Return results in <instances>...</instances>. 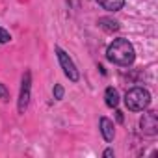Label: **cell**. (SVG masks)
Returning a JSON list of instances; mask_svg holds the SVG:
<instances>
[{
    "instance_id": "6da1fadb",
    "label": "cell",
    "mask_w": 158,
    "mask_h": 158,
    "mask_svg": "<svg viewBox=\"0 0 158 158\" xmlns=\"http://www.w3.org/2000/svg\"><path fill=\"white\" fill-rule=\"evenodd\" d=\"M106 58H108V61H112V63H115V65L128 67V65H132L134 60H136V50H134V47H132V43H130L128 39L119 37V39H114V41L108 45V48H106Z\"/></svg>"
},
{
    "instance_id": "7a4b0ae2",
    "label": "cell",
    "mask_w": 158,
    "mask_h": 158,
    "mask_svg": "<svg viewBox=\"0 0 158 158\" xmlns=\"http://www.w3.org/2000/svg\"><path fill=\"white\" fill-rule=\"evenodd\" d=\"M125 104L130 112H143L151 104V93L143 88H132L125 93Z\"/></svg>"
},
{
    "instance_id": "3957f363",
    "label": "cell",
    "mask_w": 158,
    "mask_h": 158,
    "mask_svg": "<svg viewBox=\"0 0 158 158\" xmlns=\"http://www.w3.org/2000/svg\"><path fill=\"white\" fill-rule=\"evenodd\" d=\"M56 54H58V61L65 73V76L69 78L71 82H78V78H80V74H78V69L74 65V61L69 58V54L61 48V47H56Z\"/></svg>"
},
{
    "instance_id": "277c9868",
    "label": "cell",
    "mask_w": 158,
    "mask_h": 158,
    "mask_svg": "<svg viewBox=\"0 0 158 158\" xmlns=\"http://www.w3.org/2000/svg\"><path fill=\"white\" fill-rule=\"evenodd\" d=\"M30 95H32V73L26 71L23 74V82H21V93H19V104H17L19 114L26 112V108L30 104Z\"/></svg>"
},
{
    "instance_id": "5b68a950",
    "label": "cell",
    "mask_w": 158,
    "mask_h": 158,
    "mask_svg": "<svg viewBox=\"0 0 158 158\" xmlns=\"http://www.w3.org/2000/svg\"><path fill=\"white\" fill-rule=\"evenodd\" d=\"M139 127H141L143 134L154 136L158 132V115H156V112H145L143 117L139 119Z\"/></svg>"
},
{
    "instance_id": "8992f818",
    "label": "cell",
    "mask_w": 158,
    "mask_h": 158,
    "mask_svg": "<svg viewBox=\"0 0 158 158\" xmlns=\"http://www.w3.org/2000/svg\"><path fill=\"white\" fill-rule=\"evenodd\" d=\"M99 128H101V134L104 138V141H114L115 138V127H114V121H110L108 117H101L99 121Z\"/></svg>"
},
{
    "instance_id": "52a82bcc",
    "label": "cell",
    "mask_w": 158,
    "mask_h": 158,
    "mask_svg": "<svg viewBox=\"0 0 158 158\" xmlns=\"http://www.w3.org/2000/svg\"><path fill=\"white\" fill-rule=\"evenodd\" d=\"M104 101H106V106H108V108H115V106L119 104V93H117V89L106 88V91H104Z\"/></svg>"
},
{
    "instance_id": "ba28073f",
    "label": "cell",
    "mask_w": 158,
    "mask_h": 158,
    "mask_svg": "<svg viewBox=\"0 0 158 158\" xmlns=\"http://www.w3.org/2000/svg\"><path fill=\"white\" fill-rule=\"evenodd\" d=\"M99 6H102L108 11H119L125 6V0H97Z\"/></svg>"
},
{
    "instance_id": "9c48e42d",
    "label": "cell",
    "mask_w": 158,
    "mask_h": 158,
    "mask_svg": "<svg viewBox=\"0 0 158 158\" xmlns=\"http://www.w3.org/2000/svg\"><path fill=\"white\" fill-rule=\"evenodd\" d=\"M97 24H99L102 30H106V32H117V30H119V23H117V21H112V19H108V17L99 19Z\"/></svg>"
},
{
    "instance_id": "30bf717a",
    "label": "cell",
    "mask_w": 158,
    "mask_h": 158,
    "mask_svg": "<svg viewBox=\"0 0 158 158\" xmlns=\"http://www.w3.org/2000/svg\"><path fill=\"white\" fill-rule=\"evenodd\" d=\"M10 41H11L10 32L4 30V28H0V45H6V43H10Z\"/></svg>"
},
{
    "instance_id": "8fae6325",
    "label": "cell",
    "mask_w": 158,
    "mask_h": 158,
    "mask_svg": "<svg viewBox=\"0 0 158 158\" xmlns=\"http://www.w3.org/2000/svg\"><path fill=\"white\" fill-rule=\"evenodd\" d=\"M52 93H54V99H56V101H61V99H63V88H61L60 84L54 86V91H52Z\"/></svg>"
},
{
    "instance_id": "7c38bea8",
    "label": "cell",
    "mask_w": 158,
    "mask_h": 158,
    "mask_svg": "<svg viewBox=\"0 0 158 158\" xmlns=\"http://www.w3.org/2000/svg\"><path fill=\"white\" fill-rule=\"evenodd\" d=\"M8 99H10L8 89L4 88V84H0V101H8Z\"/></svg>"
},
{
    "instance_id": "4fadbf2b",
    "label": "cell",
    "mask_w": 158,
    "mask_h": 158,
    "mask_svg": "<svg viewBox=\"0 0 158 158\" xmlns=\"http://www.w3.org/2000/svg\"><path fill=\"white\" fill-rule=\"evenodd\" d=\"M104 156H106V158L114 156V149H106V151H104Z\"/></svg>"
}]
</instances>
